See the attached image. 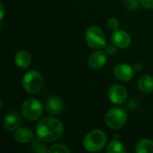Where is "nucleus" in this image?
Masks as SVG:
<instances>
[{
    "mask_svg": "<svg viewBox=\"0 0 153 153\" xmlns=\"http://www.w3.org/2000/svg\"><path fill=\"white\" fill-rule=\"evenodd\" d=\"M39 139L42 142H55L64 134V126L61 121L54 117H44L39 120L36 127Z\"/></svg>",
    "mask_w": 153,
    "mask_h": 153,
    "instance_id": "nucleus-1",
    "label": "nucleus"
},
{
    "mask_svg": "<svg viewBox=\"0 0 153 153\" xmlns=\"http://www.w3.org/2000/svg\"><path fill=\"white\" fill-rule=\"evenodd\" d=\"M107 143L106 134L100 129L89 132L83 140V147L90 152H97L102 150Z\"/></svg>",
    "mask_w": 153,
    "mask_h": 153,
    "instance_id": "nucleus-2",
    "label": "nucleus"
},
{
    "mask_svg": "<svg viewBox=\"0 0 153 153\" xmlns=\"http://www.w3.org/2000/svg\"><path fill=\"white\" fill-rule=\"evenodd\" d=\"M44 86L42 74L36 70L28 71L22 78V87L28 93L34 94L41 91Z\"/></svg>",
    "mask_w": 153,
    "mask_h": 153,
    "instance_id": "nucleus-3",
    "label": "nucleus"
},
{
    "mask_svg": "<svg viewBox=\"0 0 153 153\" xmlns=\"http://www.w3.org/2000/svg\"><path fill=\"white\" fill-rule=\"evenodd\" d=\"M127 121V112L126 109L116 107L109 109L105 116L106 125L114 130L122 128Z\"/></svg>",
    "mask_w": 153,
    "mask_h": 153,
    "instance_id": "nucleus-4",
    "label": "nucleus"
},
{
    "mask_svg": "<svg viewBox=\"0 0 153 153\" xmlns=\"http://www.w3.org/2000/svg\"><path fill=\"white\" fill-rule=\"evenodd\" d=\"M85 41L87 45L93 49L104 48L107 45L106 36L103 30L98 26H91L85 32Z\"/></svg>",
    "mask_w": 153,
    "mask_h": 153,
    "instance_id": "nucleus-5",
    "label": "nucleus"
},
{
    "mask_svg": "<svg viewBox=\"0 0 153 153\" xmlns=\"http://www.w3.org/2000/svg\"><path fill=\"white\" fill-rule=\"evenodd\" d=\"M22 114L26 119L35 121L41 117L43 106L36 99H28L22 105Z\"/></svg>",
    "mask_w": 153,
    "mask_h": 153,
    "instance_id": "nucleus-6",
    "label": "nucleus"
},
{
    "mask_svg": "<svg viewBox=\"0 0 153 153\" xmlns=\"http://www.w3.org/2000/svg\"><path fill=\"white\" fill-rule=\"evenodd\" d=\"M108 96L109 100L116 105L124 104L128 98L126 89L121 84H114L112 85L108 92Z\"/></svg>",
    "mask_w": 153,
    "mask_h": 153,
    "instance_id": "nucleus-7",
    "label": "nucleus"
},
{
    "mask_svg": "<svg viewBox=\"0 0 153 153\" xmlns=\"http://www.w3.org/2000/svg\"><path fill=\"white\" fill-rule=\"evenodd\" d=\"M114 76L119 81L129 82L133 79L134 74V68L127 64H118L113 70Z\"/></svg>",
    "mask_w": 153,
    "mask_h": 153,
    "instance_id": "nucleus-8",
    "label": "nucleus"
},
{
    "mask_svg": "<svg viewBox=\"0 0 153 153\" xmlns=\"http://www.w3.org/2000/svg\"><path fill=\"white\" fill-rule=\"evenodd\" d=\"M112 43L118 48H126L131 44V36L124 30H114L111 36Z\"/></svg>",
    "mask_w": 153,
    "mask_h": 153,
    "instance_id": "nucleus-9",
    "label": "nucleus"
},
{
    "mask_svg": "<svg viewBox=\"0 0 153 153\" xmlns=\"http://www.w3.org/2000/svg\"><path fill=\"white\" fill-rule=\"evenodd\" d=\"M22 123V119L18 113L10 112L4 117L3 126L6 131L13 132V131H15L17 128H19Z\"/></svg>",
    "mask_w": 153,
    "mask_h": 153,
    "instance_id": "nucleus-10",
    "label": "nucleus"
},
{
    "mask_svg": "<svg viewBox=\"0 0 153 153\" xmlns=\"http://www.w3.org/2000/svg\"><path fill=\"white\" fill-rule=\"evenodd\" d=\"M107 53L104 50H98L91 54L88 58V64L92 69L102 68L107 62Z\"/></svg>",
    "mask_w": 153,
    "mask_h": 153,
    "instance_id": "nucleus-11",
    "label": "nucleus"
},
{
    "mask_svg": "<svg viewBox=\"0 0 153 153\" xmlns=\"http://www.w3.org/2000/svg\"><path fill=\"white\" fill-rule=\"evenodd\" d=\"M64 102L57 96L49 97L47 100V109L51 115H58L63 111Z\"/></svg>",
    "mask_w": 153,
    "mask_h": 153,
    "instance_id": "nucleus-12",
    "label": "nucleus"
},
{
    "mask_svg": "<svg viewBox=\"0 0 153 153\" xmlns=\"http://www.w3.org/2000/svg\"><path fill=\"white\" fill-rule=\"evenodd\" d=\"M14 139L20 143H27L33 140L34 134L32 131L27 127H19L14 131Z\"/></svg>",
    "mask_w": 153,
    "mask_h": 153,
    "instance_id": "nucleus-13",
    "label": "nucleus"
},
{
    "mask_svg": "<svg viewBox=\"0 0 153 153\" xmlns=\"http://www.w3.org/2000/svg\"><path fill=\"white\" fill-rule=\"evenodd\" d=\"M14 63L19 68L26 69L30 65L31 56L29 52L25 50H19L14 55Z\"/></svg>",
    "mask_w": 153,
    "mask_h": 153,
    "instance_id": "nucleus-14",
    "label": "nucleus"
},
{
    "mask_svg": "<svg viewBox=\"0 0 153 153\" xmlns=\"http://www.w3.org/2000/svg\"><path fill=\"white\" fill-rule=\"evenodd\" d=\"M138 88L141 92L149 94L153 91V77L150 74H143L138 81Z\"/></svg>",
    "mask_w": 153,
    "mask_h": 153,
    "instance_id": "nucleus-15",
    "label": "nucleus"
},
{
    "mask_svg": "<svg viewBox=\"0 0 153 153\" xmlns=\"http://www.w3.org/2000/svg\"><path fill=\"white\" fill-rule=\"evenodd\" d=\"M137 153H153V142L150 139L140 140L135 146Z\"/></svg>",
    "mask_w": 153,
    "mask_h": 153,
    "instance_id": "nucleus-16",
    "label": "nucleus"
},
{
    "mask_svg": "<svg viewBox=\"0 0 153 153\" xmlns=\"http://www.w3.org/2000/svg\"><path fill=\"white\" fill-rule=\"evenodd\" d=\"M107 152L108 153H126V149L125 145L118 140H114L112 141L107 148Z\"/></svg>",
    "mask_w": 153,
    "mask_h": 153,
    "instance_id": "nucleus-17",
    "label": "nucleus"
},
{
    "mask_svg": "<svg viewBox=\"0 0 153 153\" xmlns=\"http://www.w3.org/2000/svg\"><path fill=\"white\" fill-rule=\"evenodd\" d=\"M48 152L49 153H69L70 150L67 148V146H65V144L62 143H56V144H53L49 149H48Z\"/></svg>",
    "mask_w": 153,
    "mask_h": 153,
    "instance_id": "nucleus-18",
    "label": "nucleus"
},
{
    "mask_svg": "<svg viewBox=\"0 0 153 153\" xmlns=\"http://www.w3.org/2000/svg\"><path fill=\"white\" fill-rule=\"evenodd\" d=\"M139 3H140V1H138V0H125L124 1V4H125L126 8L130 11L136 10L139 6Z\"/></svg>",
    "mask_w": 153,
    "mask_h": 153,
    "instance_id": "nucleus-19",
    "label": "nucleus"
},
{
    "mask_svg": "<svg viewBox=\"0 0 153 153\" xmlns=\"http://www.w3.org/2000/svg\"><path fill=\"white\" fill-rule=\"evenodd\" d=\"M39 141H36L33 143L32 144V148H33V151L36 152H46V145L41 143H40V139H39Z\"/></svg>",
    "mask_w": 153,
    "mask_h": 153,
    "instance_id": "nucleus-20",
    "label": "nucleus"
},
{
    "mask_svg": "<svg viewBox=\"0 0 153 153\" xmlns=\"http://www.w3.org/2000/svg\"><path fill=\"white\" fill-rule=\"evenodd\" d=\"M119 24H120L119 21H118L117 18H115V17H112V18H110V19L108 21V27L111 30H113V31L118 30Z\"/></svg>",
    "mask_w": 153,
    "mask_h": 153,
    "instance_id": "nucleus-21",
    "label": "nucleus"
},
{
    "mask_svg": "<svg viewBox=\"0 0 153 153\" xmlns=\"http://www.w3.org/2000/svg\"><path fill=\"white\" fill-rule=\"evenodd\" d=\"M117 47L114 44H108L105 46L104 48V51L108 54V55H114L117 53Z\"/></svg>",
    "mask_w": 153,
    "mask_h": 153,
    "instance_id": "nucleus-22",
    "label": "nucleus"
},
{
    "mask_svg": "<svg viewBox=\"0 0 153 153\" xmlns=\"http://www.w3.org/2000/svg\"><path fill=\"white\" fill-rule=\"evenodd\" d=\"M140 4L147 8V9H153V0H139Z\"/></svg>",
    "mask_w": 153,
    "mask_h": 153,
    "instance_id": "nucleus-23",
    "label": "nucleus"
},
{
    "mask_svg": "<svg viewBox=\"0 0 153 153\" xmlns=\"http://www.w3.org/2000/svg\"><path fill=\"white\" fill-rule=\"evenodd\" d=\"M0 11H1V16H0V20L2 21L4 19V4L1 3L0 4Z\"/></svg>",
    "mask_w": 153,
    "mask_h": 153,
    "instance_id": "nucleus-24",
    "label": "nucleus"
}]
</instances>
